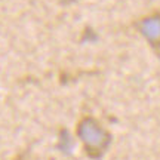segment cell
<instances>
[{
	"mask_svg": "<svg viewBox=\"0 0 160 160\" xmlns=\"http://www.w3.org/2000/svg\"><path fill=\"white\" fill-rule=\"evenodd\" d=\"M142 33L151 45L159 46L160 45V19L159 18L147 19L142 24Z\"/></svg>",
	"mask_w": 160,
	"mask_h": 160,
	"instance_id": "2",
	"label": "cell"
},
{
	"mask_svg": "<svg viewBox=\"0 0 160 160\" xmlns=\"http://www.w3.org/2000/svg\"><path fill=\"white\" fill-rule=\"evenodd\" d=\"M79 137L85 145L86 154L92 159H99L108 148L111 137L105 129H102L99 123L93 119H85L79 125Z\"/></svg>",
	"mask_w": 160,
	"mask_h": 160,
	"instance_id": "1",
	"label": "cell"
}]
</instances>
